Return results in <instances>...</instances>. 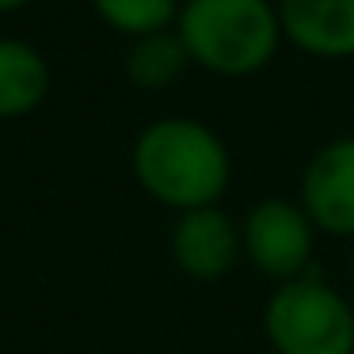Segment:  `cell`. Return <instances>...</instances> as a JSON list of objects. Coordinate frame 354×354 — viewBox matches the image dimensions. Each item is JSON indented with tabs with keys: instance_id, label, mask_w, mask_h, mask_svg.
<instances>
[{
	"instance_id": "cell-8",
	"label": "cell",
	"mask_w": 354,
	"mask_h": 354,
	"mask_svg": "<svg viewBox=\"0 0 354 354\" xmlns=\"http://www.w3.org/2000/svg\"><path fill=\"white\" fill-rule=\"evenodd\" d=\"M50 92V65L42 50L16 35H0V122H16L42 107Z\"/></svg>"
},
{
	"instance_id": "cell-12",
	"label": "cell",
	"mask_w": 354,
	"mask_h": 354,
	"mask_svg": "<svg viewBox=\"0 0 354 354\" xmlns=\"http://www.w3.org/2000/svg\"><path fill=\"white\" fill-rule=\"evenodd\" d=\"M351 274H354V252H351Z\"/></svg>"
},
{
	"instance_id": "cell-11",
	"label": "cell",
	"mask_w": 354,
	"mask_h": 354,
	"mask_svg": "<svg viewBox=\"0 0 354 354\" xmlns=\"http://www.w3.org/2000/svg\"><path fill=\"white\" fill-rule=\"evenodd\" d=\"M31 0H0V16H8V12H19V8H27Z\"/></svg>"
},
{
	"instance_id": "cell-2",
	"label": "cell",
	"mask_w": 354,
	"mask_h": 354,
	"mask_svg": "<svg viewBox=\"0 0 354 354\" xmlns=\"http://www.w3.org/2000/svg\"><path fill=\"white\" fill-rule=\"evenodd\" d=\"M176 35L191 65L225 80L263 73L286 42L274 0H183Z\"/></svg>"
},
{
	"instance_id": "cell-6",
	"label": "cell",
	"mask_w": 354,
	"mask_h": 354,
	"mask_svg": "<svg viewBox=\"0 0 354 354\" xmlns=\"http://www.w3.org/2000/svg\"><path fill=\"white\" fill-rule=\"evenodd\" d=\"M171 259L194 282L225 278L244 259L240 221L232 214H225L221 206H202V209L176 214V225H171Z\"/></svg>"
},
{
	"instance_id": "cell-1",
	"label": "cell",
	"mask_w": 354,
	"mask_h": 354,
	"mask_svg": "<svg viewBox=\"0 0 354 354\" xmlns=\"http://www.w3.org/2000/svg\"><path fill=\"white\" fill-rule=\"evenodd\" d=\"M130 164L141 191L176 214L217 206L232 183L229 145L198 118L149 122L133 138Z\"/></svg>"
},
{
	"instance_id": "cell-9",
	"label": "cell",
	"mask_w": 354,
	"mask_h": 354,
	"mask_svg": "<svg viewBox=\"0 0 354 354\" xmlns=\"http://www.w3.org/2000/svg\"><path fill=\"white\" fill-rule=\"evenodd\" d=\"M122 69L130 77V84L141 88V92H168L191 69V54H187L183 39L171 27V31H156V35H145V39H133L130 50H126Z\"/></svg>"
},
{
	"instance_id": "cell-3",
	"label": "cell",
	"mask_w": 354,
	"mask_h": 354,
	"mask_svg": "<svg viewBox=\"0 0 354 354\" xmlns=\"http://www.w3.org/2000/svg\"><path fill=\"white\" fill-rule=\"evenodd\" d=\"M263 335L274 354H354V305L308 270L274 286L263 305Z\"/></svg>"
},
{
	"instance_id": "cell-4",
	"label": "cell",
	"mask_w": 354,
	"mask_h": 354,
	"mask_svg": "<svg viewBox=\"0 0 354 354\" xmlns=\"http://www.w3.org/2000/svg\"><path fill=\"white\" fill-rule=\"evenodd\" d=\"M240 244H244V259L278 286L308 274L316 252V225L297 198L270 194L244 214Z\"/></svg>"
},
{
	"instance_id": "cell-5",
	"label": "cell",
	"mask_w": 354,
	"mask_h": 354,
	"mask_svg": "<svg viewBox=\"0 0 354 354\" xmlns=\"http://www.w3.org/2000/svg\"><path fill=\"white\" fill-rule=\"evenodd\" d=\"M297 202L313 217L316 232L354 240V133L324 141L308 156Z\"/></svg>"
},
{
	"instance_id": "cell-7",
	"label": "cell",
	"mask_w": 354,
	"mask_h": 354,
	"mask_svg": "<svg viewBox=\"0 0 354 354\" xmlns=\"http://www.w3.org/2000/svg\"><path fill=\"white\" fill-rule=\"evenodd\" d=\"M282 35L316 62L354 57V0H274Z\"/></svg>"
},
{
	"instance_id": "cell-10",
	"label": "cell",
	"mask_w": 354,
	"mask_h": 354,
	"mask_svg": "<svg viewBox=\"0 0 354 354\" xmlns=\"http://www.w3.org/2000/svg\"><path fill=\"white\" fill-rule=\"evenodd\" d=\"M179 4L183 0H92L103 27H111L115 35H126L130 42L156 31H171L179 19Z\"/></svg>"
}]
</instances>
